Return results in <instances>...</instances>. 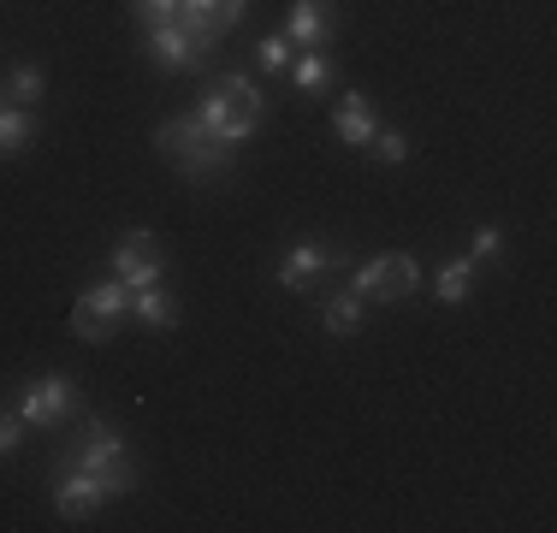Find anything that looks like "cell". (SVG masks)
I'll list each match as a JSON object with an SVG mask.
<instances>
[{
	"label": "cell",
	"mask_w": 557,
	"mask_h": 533,
	"mask_svg": "<svg viewBox=\"0 0 557 533\" xmlns=\"http://www.w3.org/2000/svg\"><path fill=\"white\" fill-rule=\"evenodd\" d=\"M72 332H77L84 344H108V338H113V326H108V320H101L96 309H89L84 297H77V309H72Z\"/></svg>",
	"instance_id": "obj_21"
},
{
	"label": "cell",
	"mask_w": 557,
	"mask_h": 533,
	"mask_svg": "<svg viewBox=\"0 0 557 533\" xmlns=\"http://www.w3.org/2000/svg\"><path fill=\"white\" fill-rule=\"evenodd\" d=\"M285 36L297 42V53L326 48V36H333V0H297L285 18Z\"/></svg>",
	"instance_id": "obj_10"
},
{
	"label": "cell",
	"mask_w": 557,
	"mask_h": 533,
	"mask_svg": "<svg viewBox=\"0 0 557 533\" xmlns=\"http://www.w3.org/2000/svg\"><path fill=\"white\" fill-rule=\"evenodd\" d=\"M338 266H350L338 244H321V237H302V244H290L285 256H278V285L285 290H314L326 273H338Z\"/></svg>",
	"instance_id": "obj_5"
},
{
	"label": "cell",
	"mask_w": 557,
	"mask_h": 533,
	"mask_svg": "<svg viewBox=\"0 0 557 533\" xmlns=\"http://www.w3.org/2000/svg\"><path fill=\"white\" fill-rule=\"evenodd\" d=\"M261 113H268V96L256 89V77L244 72H220L214 84H208V96L196 101V119H202V131L225 149H244L249 137H256Z\"/></svg>",
	"instance_id": "obj_1"
},
{
	"label": "cell",
	"mask_w": 557,
	"mask_h": 533,
	"mask_svg": "<svg viewBox=\"0 0 557 533\" xmlns=\"http://www.w3.org/2000/svg\"><path fill=\"white\" fill-rule=\"evenodd\" d=\"M154 149H161L172 166L184 172L190 184H202V178H220L225 166L237 160V149H225V142H214L202 131V119L196 113H172L161 131H154Z\"/></svg>",
	"instance_id": "obj_2"
},
{
	"label": "cell",
	"mask_w": 557,
	"mask_h": 533,
	"mask_svg": "<svg viewBox=\"0 0 557 533\" xmlns=\"http://www.w3.org/2000/svg\"><path fill=\"white\" fill-rule=\"evenodd\" d=\"M333 137L344 142V149H368V137H374V113H368V96H344L338 113H333Z\"/></svg>",
	"instance_id": "obj_11"
},
{
	"label": "cell",
	"mask_w": 557,
	"mask_h": 533,
	"mask_svg": "<svg viewBox=\"0 0 557 533\" xmlns=\"http://www.w3.org/2000/svg\"><path fill=\"white\" fill-rule=\"evenodd\" d=\"M77 409V385H72V373H42V380H30L18 392V416L24 426H65V416Z\"/></svg>",
	"instance_id": "obj_6"
},
{
	"label": "cell",
	"mask_w": 557,
	"mask_h": 533,
	"mask_svg": "<svg viewBox=\"0 0 557 533\" xmlns=\"http://www.w3.org/2000/svg\"><path fill=\"white\" fill-rule=\"evenodd\" d=\"M0 107H7V89H0Z\"/></svg>",
	"instance_id": "obj_26"
},
{
	"label": "cell",
	"mask_w": 557,
	"mask_h": 533,
	"mask_svg": "<svg viewBox=\"0 0 557 533\" xmlns=\"http://www.w3.org/2000/svg\"><path fill=\"white\" fill-rule=\"evenodd\" d=\"M131 12H137V24H172L178 0H131Z\"/></svg>",
	"instance_id": "obj_24"
},
{
	"label": "cell",
	"mask_w": 557,
	"mask_h": 533,
	"mask_svg": "<svg viewBox=\"0 0 557 533\" xmlns=\"http://www.w3.org/2000/svg\"><path fill=\"white\" fill-rule=\"evenodd\" d=\"M65 462H72V469H89V474L101 480V486L113 492V498H125V492L143 486V474L131 469V450H125V438H119L113 421H89L84 438L65 450Z\"/></svg>",
	"instance_id": "obj_3"
},
{
	"label": "cell",
	"mask_w": 557,
	"mask_h": 533,
	"mask_svg": "<svg viewBox=\"0 0 557 533\" xmlns=\"http://www.w3.org/2000/svg\"><path fill=\"white\" fill-rule=\"evenodd\" d=\"M24 433H30V426H24L18 409H0V457H12V450L24 445Z\"/></svg>",
	"instance_id": "obj_23"
},
{
	"label": "cell",
	"mask_w": 557,
	"mask_h": 533,
	"mask_svg": "<svg viewBox=\"0 0 557 533\" xmlns=\"http://www.w3.org/2000/svg\"><path fill=\"white\" fill-rule=\"evenodd\" d=\"M84 302H89L101 320H108V326H119V320L131 314V285H125L119 273H108V278H96V285L84 290Z\"/></svg>",
	"instance_id": "obj_13"
},
{
	"label": "cell",
	"mask_w": 557,
	"mask_h": 533,
	"mask_svg": "<svg viewBox=\"0 0 557 533\" xmlns=\"http://www.w3.org/2000/svg\"><path fill=\"white\" fill-rule=\"evenodd\" d=\"M108 498H113V492L101 486L89 469H72V462H60L54 480H48V504H54L60 522H84V516H96Z\"/></svg>",
	"instance_id": "obj_7"
},
{
	"label": "cell",
	"mask_w": 557,
	"mask_h": 533,
	"mask_svg": "<svg viewBox=\"0 0 557 533\" xmlns=\"http://www.w3.org/2000/svg\"><path fill=\"white\" fill-rule=\"evenodd\" d=\"M0 89H7V96L18 101V107H36V101L48 96V72H42V65H30V60H18V65L7 72V84H0Z\"/></svg>",
	"instance_id": "obj_17"
},
{
	"label": "cell",
	"mask_w": 557,
	"mask_h": 533,
	"mask_svg": "<svg viewBox=\"0 0 557 533\" xmlns=\"http://www.w3.org/2000/svg\"><path fill=\"white\" fill-rule=\"evenodd\" d=\"M333 77H338V65L326 60L321 48H309V53H297V60H290V89H297V96H321Z\"/></svg>",
	"instance_id": "obj_14"
},
{
	"label": "cell",
	"mask_w": 557,
	"mask_h": 533,
	"mask_svg": "<svg viewBox=\"0 0 557 533\" xmlns=\"http://www.w3.org/2000/svg\"><path fill=\"white\" fill-rule=\"evenodd\" d=\"M113 273L125 278L131 290H149V285H166V261L154 249V232H125L113 244Z\"/></svg>",
	"instance_id": "obj_8"
},
{
	"label": "cell",
	"mask_w": 557,
	"mask_h": 533,
	"mask_svg": "<svg viewBox=\"0 0 557 533\" xmlns=\"http://www.w3.org/2000/svg\"><path fill=\"white\" fill-rule=\"evenodd\" d=\"M362 309L368 302L350 297V290H344V297H326L321 302V326L333 332V338H356V332H362Z\"/></svg>",
	"instance_id": "obj_16"
},
{
	"label": "cell",
	"mask_w": 557,
	"mask_h": 533,
	"mask_svg": "<svg viewBox=\"0 0 557 533\" xmlns=\"http://www.w3.org/2000/svg\"><path fill=\"white\" fill-rule=\"evenodd\" d=\"M409 290H421L416 256H374V261H356L350 273V297L362 302H404Z\"/></svg>",
	"instance_id": "obj_4"
},
{
	"label": "cell",
	"mask_w": 557,
	"mask_h": 533,
	"mask_svg": "<svg viewBox=\"0 0 557 533\" xmlns=\"http://www.w3.org/2000/svg\"><path fill=\"white\" fill-rule=\"evenodd\" d=\"M143 53H149L161 72H190V65H202V48H196V36L184 30L178 18L172 24H143Z\"/></svg>",
	"instance_id": "obj_9"
},
{
	"label": "cell",
	"mask_w": 557,
	"mask_h": 533,
	"mask_svg": "<svg viewBox=\"0 0 557 533\" xmlns=\"http://www.w3.org/2000/svg\"><path fill=\"white\" fill-rule=\"evenodd\" d=\"M368 154L386 160V166H404V160H409V137H404V131H392V125H374V137H368Z\"/></svg>",
	"instance_id": "obj_20"
},
{
	"label": "cell",
	"mask_w": 557,
	"mask_h": 533,
	"mask_svg": "<svg viewBox=\"0 0 557 533\" xmlns=\"http://www.w3.org/2000/svg\"><path fill=\"white\" fill-rule=\"evenodd\" d=\"M290 60H297V42H290L285 30H273V36H261V42H256V65H261V72H290Z\"/></svg>",
	"instance_id": "obj_19"
},
{
	"label": "cell",
	"mask_w": 557,
	"mask_h": 533,
	"mask_svg": "<svg viewBox=\"0 0 557 533\" xmlns=\"http://www.w3.org/2000/svg\"><path fill=\"white\" fill-rule=\"evenodd\" d=\"M249 18V0H220V24L232 30V24H244Z\"/></svg>",
	"instance_id": "obj_25"
},
{
	"label": "cell",
	"mask_w": 557,
	"mask_h": 533,
	"mask_svg": "<svg viewBox=\"0 0 557 533\" xmlns=\"http://www.w3.org/2000/svg\"><path fill=\"white\" fill-rule=\"evenodd\" d=\"M131 314L143 320V332H172V326H178V297H172L166 285L131 290Z\"/></svg>",
	"instance_id": "obj_12"
},
{
	"label": "cell",
	"mask_w": 557,
	"mask_h": 533,
	"mask_svg": "<svg viewBox=\"0 0 557 533\" xmlns=\"http://www.w3.org/2000/svg\"><path fill=\"white\" fill-rule=\"evenodd\" d=\"M474 278H481V266H474L469 256H457V261H445V266H440V278H433V297L457 309V302H469V297H474Z\"/></svg>",
	"instance_id": "obj_15"
},
{
	"label": "cell",
	"mask_w": 557,
	"mask_h": 533,
	"mask_svg": "<svg viewBox=\"0 0 557 533\" xmlns=\"http://www.w3.org/2000/svg\"><path fill=\"white\" fill-rule=\"evenodd\" d=\"M498 256H504V232L498 225H474L469 232V261L481 266V261H498Z\"/></svg>",
	"instance_id": "obj_22"
},
{
	"label": "cell",
	"mask_w": 557,
	"mask_h": 533,
	"mask_svg": "<svg viewBox=\"0 0 557 533\" xmlns=\"http://www.w3.org/2000/svg\"><path fill=\"white\" fill-rule=\"evenodd\" d=\"M30 137H36L30 107H0V154H18Z\"/></svg>",
	"instance_id": "obj_18"
}]
</instances>
